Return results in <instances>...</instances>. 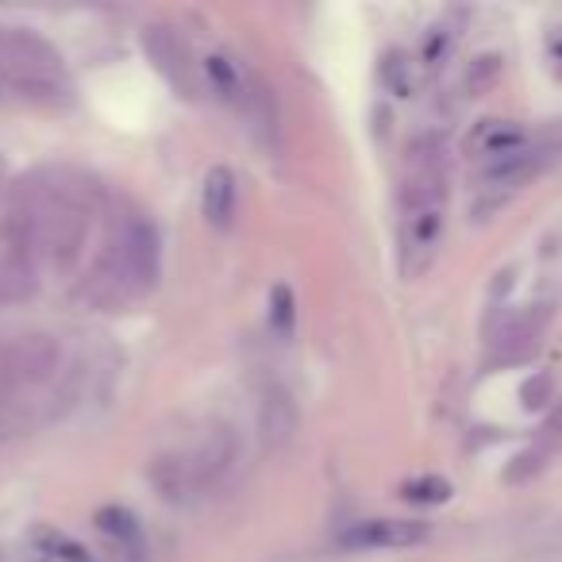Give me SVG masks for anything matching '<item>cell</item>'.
<instances>
[{"label":"cell","instance_id":"cell-1","mask_svg":"<svg viewBox=\"0 0 562 562\" xmlns=\"http://www.w3.org/2000/svg\"><path fill=\"white\" fill-rule=\"evenodd\" d=\"M162 270V239L158 227L143 212H124L112 227V239L104 247L93 273V293L104 305H127L155 290Z\"/></svg>","mask_w":562,"mask_h":562},{"label":"cell","instance_id":"cell-2","mask_svg":"<svg viewBox=\"0 0 562 562\" xmlns=\"http://www.w3.org/2000/svg\"><path fill=\"white\" fill-rule=\"evenodd\" d=\"M0 81L35 104H66L74 97L63 55L32 27L0 24Z\"/></svg>","mask_w":562,"mask_h":562},{"label":"cell","instance_id":"cell-3","mask_svg":"<svg viewBox=\"0 0 562 562\" xmlns=\"http://www.w3.org/2000/svg\"><path fill=\"white\" fill-rule=\"evenodd\" d=\"M439 235H443V178L424 166L401 186V262L408 278L431 266Z\"/></svg>","mask_w":562,"mask_h":562},{"label":"cell","instance_id":"cell-4","mask_svg":"<svg viewBox=\"0 0 562 562\" xmlns=\"http://www.w3.org/2000/svg\"><path fill=\"white\" fill-rule=\"evenodd\" d=\"M139 43H143V55H147L150 66L162 74L166 86L178 89L181 97H196V70H193V63H189L186 43L173 35V27L147 24L139 35Z\"/></svg>","mask_w":562,"mask_h":562},{"label":"cell","instance_id":"cell-5","mask_svg":"<svg viewBox=\"0 0 562 562\" xmlns=\"http://www.w3.org/2000/svg\"><path fill=\"white\" fill-rule=\"evenodd\" d=\"M424 539H428V524L393 520V516L359 520L339 531V547H347V551H401V547H416Z\"/></svg>","mask_w":562,"mask_h":562},{"label":"cell","instance_id":"cell-6","mask_svg":"<svg viewBox=\"0 0 562 562\" xmlns=\"http://www.w3.org/2000/svg\"><path fill=\"white\" fill-rule=\"evenodd\" d=\"M147 477L155 482L158 497H162L166 505L189 508L204 497V485H201V477H196V467H193V459H189V451L155 454L147 467Z\"/></svg>","mask_w":562,"mask_h":562},{"label":"cell","instance_id":"cell-7","mask_svg":"<svg viewBox=\"0 0 562 562\" xmlns=\"http://www.w3.org/2000/svg\"><path fill=\"white\" fill-rule=\"evenodd\" d=\"M189 459H193L204 493L220 490L235 470V462H239V436H235L232 424H212L209 436L189 451Z\"/></svg>","mask_w":562,"mask_h":562},{"label":"cell","instance_id":"cell-8","mask_svg":"<svg viewBox=\"0 0 562 562\" xmlns=\"http://www.w3.org/2000/svg\"><path fill=\"white\" fill-rule=\"evenodd\" d=\"M297 436V405L281 385H266L258 397V439L266 451H285Z\"/></svg>","mask_w":562,"mask_h":562},{"label":"cell","instance_id":"cell-9","mask_svg":"<svg viewBox=\"0 0 562 562\" xmlns=\"http://www.w3.org/2000/svg\"><path fill=\"white\" fill-rule=\"evenodd\" d=\"M235 209H239V181H235L232 166H212L204 173L201 186V216L212 232H227L235 220Z\"/></svg>","mask_w":562,"mask_h":562},{"label":"cell","instance_id":"cell-10","mask_svg":"<svg viewBox=\"0 0 562 562\" xmlns=\"http://www.w3.org/2000/svg\"><path fill=\"white\" fill-rule=\"evenodd\" d=\"M35 273L40 266L32 262L27 255H20L16 247L0 243V305H20L35 293Z\"/></svg>","mask_w":562,"mask_h":562},{"label":"cell","instance_id":"cell-11","mask_svg":"<svg viewBox=\"0 0 562 562\" xmlns=\"http://www.w3.org/2000/svg\"><path fill=\"white\" fill-rule=\"evenodd\" d=\"M204 78H209L212 93L220 97L224 104H235L239 112H247L250 93H255V81L239 70L227 55H209L204 58Z\"/></svg>","mask_w":562,"mask_h":562},{"label":"cell","instance_id":"cell-12","mask_svg":"<svg viewBox=\"0 0 562 562\" xmlns=\"http://www.w3.org/2000/svg\"><path fill=\"white\" fill-rule=\"evenodd\" d=\"M470 150H477L485 162H493V158H508V155H516V150H528V135H524V127L505 124V120H485V124L470 135Z\"/></svg>","mask_w":562,"mask_h":562},{"label":"cell","instance_id":"cell-13","mask_svg":"<svg viewBox=\"0 0 562 562\" xmlns=\"http://www.w3.org/2000/svg\"><path fill=\"white\" fill-rule=\"evenodd\" d=\"M97 528H101L104 536H109L112 543H116L124 554H143V551H147V536H143V524L135 520V516L127 513V508L104 505L101 513H97Z\"/></svg>","mask_w":562,"mask_h":562},{"label":"cell","instance_id":"cell-14","mask_svg":"<svg viewBox=\"0 0 562 562\" xmlns=\"http://www.w3.org/2000/svg\"><path fill=\"white\" fill-rule=\"evenodd\" d=\"M270 328L281 339H290L293 328H297V297H293V290L285 281L270 290Z\"/></svg>","mask_w":562,"mask_h":562},{"label":"cell","instance_id":"cell-15","mask_svg":"<svg viewBox=\"0 0 562 562\" xmlns=\"http://www.w3.org/2000/svg\"><path fill=\"white\" fill-rule=\"evenodd\" d=\"M405 501H413V505H443L447 497H451V485L443 482V477H413V482H405Z\"/></svg>","mask_w":562,"mask_h":562},{"label":"cell","instance_id":"cell-16","mask_svg":"<svg viewBox=\"0 0 562 562\" xmlns=\"http://www.w3.org/2000/svg\"><path fill=\"white\" fill-rule=\"evenodd\" d=\"M35 539L43 543V554H50L55 562H89V554L81 551L74 539H66L63 531H50V528H40Z\"/></svg>","mask_w":562,"mask_h":562},{"label":"cell","instance_id":"cell-17","mask_svg":"<svg viewBox=\"0 0 562 562\" xmlns=\"http://www.w3.org/2000/svg\"><path fill=\"white\" fill-rule=\"evenodd\" d=\"M382 86L397 97H408L413 93V74H408V63L405 55H385L382 63Z\"/></svg>","mask_w":562,"mask_h":562}]
</instances>
